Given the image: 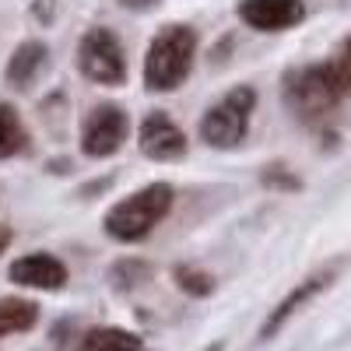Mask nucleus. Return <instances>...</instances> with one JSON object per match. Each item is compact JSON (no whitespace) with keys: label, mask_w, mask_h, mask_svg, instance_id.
Returning a JSON list of instances; mask_svg holds the SVG:
<instances>
[{"label":"nucleus","mask_w":351,"mask_h":351,"mask_svg":"<svg viewBox=\"0 0 351 351\" xmlns=\"http://www.w3.org/2000/svg\"><path fill=\"white\" fill-rule=\"evenodd\" d=\"M172 204H176L172 183H165V180L144 183L134 193L109 204V211L102 215V232L120 246H137L172 215Z\"/></svg>","instance_id":"nucleus-3"},{"label":"nucleus","mask_w":351,"mask_h":351,"mask_svg":"<svg viewBox=\"0 0 351 351\" xmlns=\"http://www.w3.org/2000/svg\"><path fill=\"white\" fill-rule=\"evenodd\" d=\"M46 64H49V46L43 39H21L4 64V84L25 92V88L36 84V77L46 71Z\"/></svg>","instance_id":"nucleus-11"},{"label":"nucleus","mask_w":351,"mask_h":351,"mask_svg":"<svg viewBox=\"0 0 351 351\" xmlns=\"http://www.w3.org/2000/svg\"><path fill=\"white\" fill-rule=\"evenodd\" d=\"M11 243H14V228L11 225H0V256L11 250Z\"/></svg>","instance_id":"nucleus-21"},{"label":"nucleus","mask_w":351,"mask_h":351,"mask_svg":"<svg viewBox=\"0 0 351 351\" xmlns=\"http://www.w3.org/2000/svg\"><path fill=\"white\" fill-rule=\"evenodd\" d=\"M127 137H130V112L120 102H95L81 116L77 148L84 158L106 162L123 148Z\"/></svg>","instance_id":"nucleus-6"},{"label":"nucleus","mask_w":351,"mask_h":351,"mask_svg":"<svg viewBox=\"0 0 351 351\" xmlns=\"http://www.w3.org/2000/svg\"><path fill=\"white\" fill-rule=\"evenodd\" d=\"M351 99V56H330V60L288 67L281 77V102L302 123L327 116L334 106Z\"/></svg>","instance_id":"nucleus-1"},{"label":"nucleus","mask_w":351,"mask_h":351,"mask_svg":"<svg viewBox=\"0 0 351 351\" xmlns=\"http://www.w3.org/2000/svg\"><path fill=\"white\" fill-rule=\"evenodd\" d=\"M116 183V176L109 172V176H102V180H92V183H84L81 190H77V197H92V193H106L109 186Z\"/></svg>","instance_id":"nucleus-20"},{"label":"nucleus","mask_w":351,"mask_h":351,"mask_svg":"<svg viewBox=\"0 0 351 351\" xmlns=\"http://www.w3.org/2000/svg\"><path fill=\"white\" fill-rule=\"evenodd\" d=\"M77 71L84 81L102 84V88H123L130 77L127 64V46L112 32L109 25H92L84 28L77 39Z\"/></svg>","instance_id":"nucleus-5"},{"label":"nucleus","mask_w":351,"mask_h":351,"mask_svg":"<svg viewBox=\"0 0 351 351\" xmlns=\"http://www.w3.org/2000/svg\"><path fill=\"white\" fill-rule=\"evenodd\" d=\"M221 348H225V344L218 341V344H211V348H204V351H221Z\"/></svg>","instance_id":"nucleus-22"},{"label":"nucleus","mask_w":351,"mask_h":351,"mask_svg":"<svg viewBox=\"0 0 351 351\" xmlns=\"http://www.w3.org/2000/svg\"><path fill=\"white\" fill-rule=\"evenodd\" d=\"M197 49H200V36L193 25H186V21L162 25L152 36L148 49H144V64H141L144 88L155 95H169L176 88H183L193 74Z\"/></svg>","instance_id":"nucleus-2"},{"label":"nucleus","mask_w":351,"mask_h":351,"mask_svg":"<svg viewBox=\"0 0 351 351\" xmlns=\"http://www.w3.org/2000/svg\"><path fill=\"white\" fill-rule=\"evenodd\" d=\"M172 281H176V288H180L186 299H211L215 288H218L215 274L208 267H197V263H176Z\"/></svg>","instance_id":"nucleus-15"},{"label":"nucleus","mask_w":351,"mask_h":351,"mask_svg":"<svg viewBox=\"0 0 351 351\" xmlns=\"http://www.w3.org/2000/svg\"><path fill=\"white\" fill-rule=\"evenodd\" d=\"M260 186L263 190H271V193H299L302 186H306V180L295 172V169H288L285 162H267L260 169Z\"/></svg>","instance_id":"nucleus-17"},{"label":"nucleus","mask_w":351,"mask_h":351,"mask_svg":"<svg viewBox=\"0 0 351 351\" xmlns=\"http://www.w3.org/2000/svg\"><path fill=\"white\" fill-rule=\"evenodd\" d=\"M8 278L18 288H32V291H60L71 281V271L60 256H53L46 250H32L21 253L18 260H11Z\"/></svg>","instance_id":"nucleus-10"},{"label":"nucleus","mask_w":351,"mask_h":351,"mask_svg":"<svg viewBox=\"0 0 351 351\" xmlns=\"http://www.w3.org/2000/svg\"><path fill=\"white\" fill-rule=\"evenodd\" d=\"M28 148H32V134H28L21 112L14 109V102L0 99V162H11Z\"/></svg>","instance_id":"nucleus-14"},{"label":"nucleus","mask_w":351,"mask_h":351,"mask_svg":"<svg viewBox=\"0 0 351 351\" xmlns=\"http://www.w3.org/2000/svg\"><path fill=\"white\" fill-rule=\"evenodd\" d=\"M39 302L36 299H25V295H4L0 299V341L14 337V334H28L39 327Z\"/></svg>","instance_id":"nucleus-13"},{"label":"nucleus","mask_w":351,"mask_h":351,"mask_svg":"<svg viewBox=\"0 0 351 351\" xmlns=\"http://www.w3.org/2000/svg\"><path fill=\"white\" fill-rule=\"evenodd\" d=\"M123 11H130V14H148V11H158L162 8V0H116Z\"/></svg>","instance_id":"nucleus-19"},{"label":"nucleus","mask_w":351,"mask_h":351,"mask_svg":"<svg viewBox=\"0 0 351 351\" xmlns=\"http://www.w3.org/2000/svg\"><path fill=\"white\" fill-rule=\"evenodd\" d=\"M32 21L36 25H43V28H49L53 21H56V11H60V0H32Z\"/></svg>","instance_id":"nucleus-18"},{"label":"nucleus","mask_w":351,"mask_h":351,"mask_svg":"<svg viewBox=\"0 0 351 351\" xmlns=\"http://www.w3.org/2000/svg\"><path fill=\"white\" fill-rule=\"evenodd\" d=\"M344 53H348V56H351V36H348V39H344Z\"/></svg>","instance_id":"nucleus-23"},{"label":"nucleus","mask_w":351,"mask_h":351,"mask_svg":"<svg viewBox=\"0 0 351 351\" xmlns=\"http://www.w3.org/2000/svg\"><path fill=\"white\" fill-rule=\"evenodd\" d=\"M236 18L253 32H288L306 21V0H239Z\"/></svg>","instance_id":"nucleus-9"},{"label":"nucleus","mask_w":351,"mask_h":351,"mask_svg":"<svg viewBox=\"0 0 351 351\" xmlns=\"http://www.w3.org/2000/svg\"><path fill=\"white\" fill-rule=\"evenodd\" d=\"M337 274H341V260L324 263V267H316V271L306 274L302 281H295V288H291L288 295H285L267 316H263V324H260V330H256V341H274V337L288 327L291 316H299L316 295H324V291L337 281Z\"/></svg>","instance_id":"nucleus-7"},{"label":"nucleus","mask_w":351,"mask_h":351,"mask_svg":"<svg viewBox=\"0 0 351 351\" xmlns=\"http://www.w3.org/2000/svg\"><path fill=\"white\" fill-rule=\"evenodd\" d=\"M256 88L253 84H232L225 95H218L197 120V137L211 152H236L246 144L253 112H256Z\"/></svg>","instance_id":"nucleus-4"},{"label":"nucleus","mask_w":351,"mask_h":351,"mask_svg":"<svg viewBox=\"0 0 351 351\" xmlns=\"http://www.w3.org/2000/svg\"><path fill=\"white\" fill-rule=\"evenodd\" d=\"M74 351H144V337H141L137 330L106 324V327L84 330V334L77 337Z\"/></svg>","instance_id":"nucleus-12"},{"label":"nucleus","mask_w":351,"mask_h":351,"mask_svg":"<svg viewBox=\"0 0 351 351\" xmlns=\"http://www.w3.org/2000/svg\"><path fill=\"white\" fill-rule=\"evenodd\" d=\"M144 281H152V263L141 260V256H123L109 267V285L116 291H123V295L134 291V288H141Z\"/></svg>","instance_id":"nucleus-16"},{"label":"nucleus","mask_w":351,"mask_h":351,"mask_svg":"<svg viewBox=\"0 0 351 351\" xmlns=\"http://www.w3.org/2000/svg\"><path fill=\"white\" fill-rule=\"evenodd\" d=\"M137 152L148 158V162L172 165V162H183L186 158L190 137H186V130L176 123L165 109H152L141 120V127H137Z\"/></svg>","instance_id":"nucleus-8"}]
</instances>
